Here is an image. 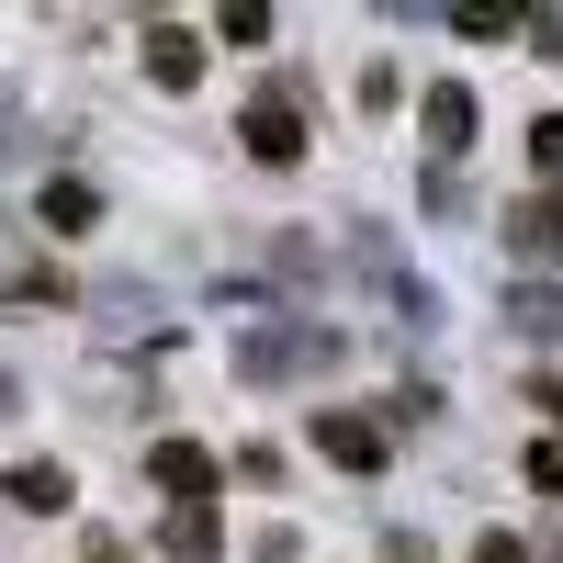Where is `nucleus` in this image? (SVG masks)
Returning a JSON list of instances; mask_svg holds the SVG:
<instances>
[{"label":"nucleus","mask_w":563,"mask_h":563,"mask_svg":"<svg viewBox=\"0 0 563 563\" xmlns=\"http://www.w3.org/2000/svg\"><path fill=\"white\" fill-rule=\"evenodd\" d=\"M238 135H249V158H260V169H294V158H305V102H294V90H249Z\"/></svg>","instance_id":"obj_1"},{"label":"nucleus","mask_w":563,"mask_h":563,"mask_svg":"<svg viewBox=\"0 0 563 563\" xmlns=\"http://www.w3.org/2000/svg\"><path fill=\"white\" fill-rule=\"evenodd\" d=\"M147 474H158L169 507H214V451H203V440H158V451H147Z\"/></svg>","instance_id":"obj_2"},{"label":"nucleus","mask_w":563,"mask_h":563,"mask_svg":"<svg viewBox=\"0 0 563 563\" xmlns=\"http://www.w3.org/2000/svg\"><path fill=\"white\" fill-rule=\"evenodd\" d=\"M0 496H12L23 519H57V507H68L79 485H68V462H12V474H0Z\"/></svg>","instance_id":"obj_3"},{"label":"nucleus","mask_w":563,"mask_h":563,"mask_svg":"<svg viewBox=\"0 0 563 563\" xmlns=\"http://www.w3.org/2000/svg\"><path fill=\"white\" fill-rule=\"evenodd\" d=\"M316 451L350 462V474H372V462H384V429H372V417H350V406H327V417H316Z\"/></svg>","instance_id":"obj_4"},{"label":"nucleus","mask_w":563,"mask_h":563,"mask_svg":"<svg viewBox=\"0 0 563 563\" xmlns=\"http://www.w3.org/2000/svg\"><path fill=\"white\" fill-rule=\"evenodd\" d=\"M147 79H158V90H192V79H203V34H192V23H158V34H147Z\"/></svg>","instance_id":"obj_5"},{"label":"nucleus","mask_w":563,"mask_h":563,"mask_svg":"<svg viewBox=\"0 0 563 563\" xmlns=\"http://www.w3.org/2000/svg\"><path fill=\"white\" fill-rule=\"evenodd\" d=\"M158 552H169V563H214V552H225V519H214V507H169V519H158Z\"/></svg>","instance_id":"obj_6"},{"label":"nucleus","mask_w":563,"mask_h":563,"mask_svg":"<svg viewBox=\"0 0 563 563\" xmlns=\"http://www.w3.org/2000/svg\"><path fill=\"white\" fill-rule=\"evenodd\" d=\"M34 214L57 225V238H90V225H102V192H90V180H45V192H34Z\"/></svg>","instance_id":"obj_7"},{"label":"nucleus","mask_w":563,"mask_h":563,"mask_svg":"<svg viewBox=\"0 0 563 563\" xmlns=\"http://www.w3.org/2000/svg\"><path fill=\"white\" fill-rule=\"evenodd\" d=\"M429 135H440L451 158L474 147V90H451V79H440V90H429Z\"/></svg>","instance_id":"obj_8"},{"label":"nucleus","mask_w":563,"mask_h":563,"mask_svg":"<svg viewBox=\"0 0 563 563\" xmlns=\"http://www.w3.org/2000/svg\"><path fill=\"white\" fill-rule=\"evenodd\" d=\"M519 249H563V192H552V203H530V214H519Z\"/></svg>","instance_id":"obj_9"},{"label":"nucleus","mask_w":563,"mask_h":563,"mask_svg":"<svg viewBox=\"0 0 563 563\" xmlns=\"http://www.w3.org/2000/svg\"><path fill=\"white\" fill-rule=\"evenodd\" d=\"M530 169H541V180H563V113H541V124H530Z\"/></svg>","instance_id":"obj_10"},{"label":"nucleus","mask_w":563,"mask_h":563,"mask_svg":"<svg viewBox=\"0 0 563 563\" xmlns=\"http://www.w3.org/2000/svg\"><path fill=\"white\" fill-rule=\"evenodd\" d=\"M530 485H541V496L563 507V451H552V440H530Z\"/></svg>","instance_id":"obj_11"},{"label":"nucleus","mask_w":563,"mask_h":563,"mask_svg":"<svg viewBox=\"0 0 563 563\" xmlns=\"http://www.w3.org/2000/svg\"><path fill=\"white\" fill-rule=\"evenodd\" d=\"M474 563H541V552H530L519 530H485V541H474Z\"/></svg>","instance_id":"obj_12"},{"label":"nucleus","mask_w":563,"mask_h":563,"mask_svg":"<svg viewBox=\"0 0 563 563\" xmlns=\"http://www.w3.org/2000/svg\"><path fill=\"white\" fill-rule=\"evenodd\" d=\"M79 563H124V541H102V530H90V552H79Z\"/></svg>","instance_id":"obj_13"},{"label":"nucleus","mask_w":563,"mask_h":563,"mask_svg":"<svg viewBox=\"0 0 563 563\" xmlns=\"http://www.w3.org/2000/svg\"><path fill=\"white\" fill-rule=\"evenodd\" d=\"M0 406H12V372H0Z\"/></svg>","instance_id":"obj_14"}]
</instances>
